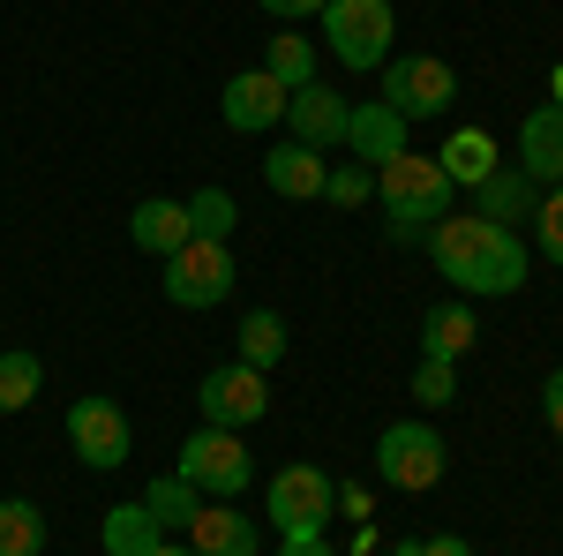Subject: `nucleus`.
<instances>
[{
	"label": "nucleus",
	"instance_id": "24",
	"mask_svg": "<svg viewBox=\"0 0 563 556\" xmlns=\"http://www.w3.org/2000/svg\"><path fill=\"white\" fill-rule=\"evenodd\" d=\"M143 504H151V519H158V526L174 534V526H188V519H196L203 489H196V481H180V473H158V481L143 489Z\"/></svg>",
	"mask_w": 563,
	"mask_h": 556
},
{
	"label": "nucleus",
	"instance_id": "2",
	"mask_svg": "<svg viewBox=\"0 0 563 556\" xmlns=\"http://www.w3.org/2000/svg\"><path fill=\"white\" fill-rule=\"evenodd\" d=\"M376 204L390 211V241H421L435 218L451 211V173L435 166L429 151H398L390 166H376Z\"/></svg>",
	"mask_w": 563,
	"mask_h": 556
},
{
	"label": "nucleus",
	"instance_id": "25",
	"mask_svg": "<svg viewBox=\"0 0 563 556\" xmlns=\"http://www.w3.org/2000/svg\"><path fill=\"white\" fill-rule=\"evenodd\" d=\"M38 384H45V361L38 353H0V414H23L31 399H38Z\"/></svg>",
	"mask_w": 563,
	"mask_h": 556
},
{
	"label": "nucleus",
	"instance_id": "17",
	"mask_svg": "<svg viewBox=\"0 0 563 556\" xmlns=\"http://www.w3.org/2000/svg\"><path fill=\"white\" fill-rule=\"evenodd\" d=\"M129 233H135V249H143V257L166 263L180 241H188V204H174V196H143V204L129 211Z\"/></svg>",
	"mask_w": 563,
	"mask_h": 556
},
{
	"label": "nucleus",
	"instance_id": "14",
	"mask_svg": "<svg viewBox=\"0 0 563 556\" xmlns=\"http://www.w3.org/2000/svg\"><path fill=\"white\" fill-rule=\"evenodd\" d=\"M519 173L533 188H563V106H533L519 121Z\"/></svg>",
	"mask_w": 563,
	"mask_h": 556
},
{
	"label": "nucleus",
	"instance_id": "3",
	"mask_svg": "<svg viewBox=\"0 0 563 556\" xmlns=\"http://www.w3.org/2000/svg\"><path fill=\"white\" fill-rule=\"evenodd\" d=\"M180 481H196L211 504H241V489L256 481V459H249V444H241V428H196L188 444H180Z\"/></svg>",
	"mask_w": 563,
	"mask_h": 556
},
{
	"label": "nucleus",
	"instance_id": "37",
	"mask_svg": "<svg viewBox=\"0 0 563 556\" xmlns=\"http://www.w3.org/2000/svg\"><path fill=\"white\" fill-rule=\"evenodd\" d=\"M549 90H556V106H563V61H556V84H549Z\"/></svg>",
	"mask_w": 563,
	"mask_h": 556
},
{
	"label": "nucleus",
	"instance_id": "9",
	"mask_svg": "<svg viewBox=\"0 0 563 556\" xmlns=\"http://www.w3.org/2000/svg\"><path fill=\"white\" fill-rule=\"evenodd\" d=\"M68 444H76L84 467L113 473V467H129L135 428H129V414H121L113 399H76V406H68Z\"/></svg>",
	"mask_w": 563,
	"mask_h": 556
},
{
	"label": "nucleus",
	"instance_id": "23",
	"mask_svg": "<svg viewBox=\"0 0 563 556\" xmlns=\"http://www.w3.org/2000/svg\"><path fill=\"white\" fill-rule=\"evenodd\" d=\"M45 549V512L31 497H0V556H38Z\"/></svg>",
	"mask_w": 563,
	"mask_h": 556
},
{
	"label": "nucleus",
	"instance_id": "8",
	"mask_svg": "<svg viewBox=\"0 0 563 556\" xmlns=\"http://www.w3.org/2000/svg\"><path fill=\"white\" fill-rule=\"evenodd\" d=\"M443 436H435L421 414L413 422H390L384 436H376V473H384L390 489H406V497H421V489H435L443 481Z\"/></svg>",
	"mask_w": 563,
	"mask_h": 556
},
{
	"label": "nucleus",
	"instance_id": "34",
	"mask_svg": "<svg viewBox=\"0 0 563 556\" xmlns=\"http://www.w3.org/2000/svg\"><path fill=\"white\" fill-rule=\"evenodd\" d=\"M413 556H474L466 534H429V542H413Z\"/></svg>",
	"mask_w": 563,
	"mask_h": 556
},
{
	"label": "nucleus",
	"instance_id": "30",
	"mask_svg": "<svg viewBox=\"0 0 563 556\" xmlns=\"http://www.w3.org/2000/svg\"><path fill=\"white\" fill-rule=\"evenodd\" d=\"M533 233H541V257L563 271V188H549V196H541V211H533Z\"/></svg>",
	"mask_w": 563,
	"mask_h": 556
},
{
	"label": "nucleus",
	"instance_id": "28",
	"mask_svg": "<svg viewBox=\"0 0 563 556\" xmlns=\"http://www.w3.org/2000/svg\"><path fill=\"white\" fill-rule=\"evenodd\" d=\"M323 204H339V211H361V204H376V173L361 166V159L331 166V181H323Z\"/></svg>",
	"mask_w": 563,
	"mask_h": 556
},
{
	"label": "nucleus",
	"instance_id": "5",
	"mask_svg": "<svg viewBox=\"0 0 563 556\" xmlns=\"http://www.w3.org/2000/svg\"><path fill=\"white\" fill-rule=\"evenodd\" d=\"M263 512H271L278 534H323V519H339V481L323 467H308V459H294V467L271 473Z\"/></svg>",
	"mask_w": 563,
	"mask_h": 556
},
{
	"label": "nucleus",
	"instance_id": "31",
	"mask_svg": "<svg viewBox=\"0 0 563 556\" xmlns=\"http://www.w3.org/2000/svg\"><path fill=\"white\" fill-rule=\"evenodd\" d=\"M263 15H278V23H286V31H301L308 15H323V8H331V0H256Z\"/></svg>",
	"mask_w": 563,
	"mask_h": 556
},
{
	"label": "nucleus",
	"instance_id": "33",
	"mask_svg": "<svg viewBox=\"0 0 563 556\" xmlns=\"http://www.w3.org/2000/svg\"><path fill=\"white\" fill-rule=\"evenodd\" d=\"M541 422L556 428V444H563V369H549V377H541Z\"/></svg>",
	"mask_w": 563,
	"mask_h": 556
},
{
	"label": "nucleus",
	"instance_id": "20",
	"mask_svg": "<svg viewBox=\"0 0 563 556\" xmlns=\"http://www.w3.org/2000/svg\"><path fill=\"white\" fill-rule=\"evenodd\" d=\"M474 339H481V324L466 301H435L429 316H421V353H435V361H466Z\"/></svg>",
	"mask_w": 563,
	"mask_h": 556
},
{
	"label": "nucleus",
	"instance_id": "7",
	"mask_svg": "<svg viewBox=\"0 0 563 556\" xmlns=\"http://www.w3.org/2000/svg\"><path fill=\"white\" fill-rule=\"evenodd\" d=\"M233 279H241V263H233V241H180L174 257H166V301L174 308H218V301L233 294Z\"/></svg>",
	"mask_w": 563,
	"mask_h": 556
},
{
	"label": "nucleus",
	"instance_id": "6",
	"mask_svg": "<svg viewBox=\"0 0 563 556\" xmlns=\"http://www.w3.org/2000/svg\"><path fill=\"white\" fill-rule=\"evenodd\" d=\"M323 39L346 68H384L390 61V39H398V8L390 0H331L323 15Z\"/></svg>",
	"mask_w": 563,
	"mask_h": 556
},
{
	"label": "nucleus",
	"instance_id": "1",
	"mask_svg": "<svg viewBox=\"0 0 563 556\" xmlns=\"http://www.w3.org/2000/svg\"><path fill=\"white\" fill-rule=\"evenodd\" d=\"M429 257H435V271L459 286V294H481V301H504V294H519L526 286V271H533V257H526V241L511 233V226H496V218H481V211H466V218H435L429 233Z\"/></svg>",
	"mask_w": 563,
	"mask_h": 556
},
{
	"label": "nucleus",
	"instance_id": "38",
	"mask_svg": "<svg viewBox=\"0 0 563 556\" xmlns=\"http://www.w3.org/2000/svg\"><path fill=\"white\" fill-rule=\"evenodd\" d=\"M390 556H413V542H398V549H390Z\"/></svg>",
	"mask_w": 563,
	"mask_h": 556
},
{
	"label": "nucleus",
	"instance_id": "13",
	"mask_svg": "<svg viewBox=\"0 0 563 556\" xmlns=\"http://www.w3.org/2000/svg\"><path fill=\"white\" fill-rule=\"evenodd\" d=\"M196 556H263L256 519H241V504H196V519L180 526Z\"/></svg>",
	"mask_w": 563,
	"mask_h": 556
},
{
	"label": "nucleus",
	"instance_id": "35",
	"mask_svg": "<svg viewBox=\"0 0 563 556\" xmlns=\"http://www.w3.org/2000/svg\"><path fill=\"white\" fill-rule=\"evenodd\" d=\"M278 556H339V549H331L323 534H286V542H278Z\"/></svg>",
	"mask_w": 563,
	"mask_h": 556
},
{
	"label": "nucleus",
	"instance_id": "26",
	"mask_svg": "<svg viewBox=\"0 0 563 556\" xmlns=\"http://www.w3.org/2000/svg\"><path fill=\"white\" fill-rule=\"evenodd\" d=\"M263 68L278 76L286 90L316 84V39H301V31H286V39H271V53H263Z\"/></svg>",
	"mask_w": 563,
	"mask_h": 556
},
{
	"label": "nucleus",
	"instance_id": "29",
	"mask_svg": "<svg viewBox=\"0 0 563 556\" xmlns=\"http://www.w3.org/2000/svg\"><path fill=\"white\" fill-rule=\"evenodd\" d=\"M413 399H421V406H451V399H459V361L421 353V361H413Z\"/></svg>",
	"mask_w": 563,
	"mask_h": 556
},
{
	"label": "nucleus",
	"instance_id": "4",
	"mask_svg": "<svg viewBox=\"0 0 563 556\" xmlns=\"http://www.w3.org/2000/svg\"><path fill=\"white\" fill-rule=\"evenodd\" d=\"M384 106L413 129V121H443L459 106V76L435 53H390L384 61Z\"/></svg>",
	"mask_w": 563,
	"mask_h": 556
},
{
	"label": "nucleus",
	"instance_id": "19",
	"mask_svg": "<svg viewBox=\"0 0 563 556\" xmlns=\"http://www.w3.org/2000/svg\"><path fill=\"white\" fill-rule=\"evenodd\" d=\"M435 166L451 173V188H481L488 173L504 166V151H496V135H488V129H451V135H443V151H435Z\"/></svg>",
	"mask_w": 563,
	"mask_h": 556
},
{
	"label": "nucleus",
	"instance_id": "15",
	"mask_svg": "<svg viewBox=\"0 0 563 556\" xmlns=\"http://www.w3.org/2000/svg\"><path fill=\"white\" fill-rule=\"evenodd\" d=\"M346 151H353V159H361L368 173H376V166H390V159L406 151V121L390 113L384 98H361V106L346 113Z\"/></svg>",
	"mask_w": 563,
	"mask_h": 556
},
{
	"label": "nucleus",
	"instance_id": "21",
	"mask_svg": "<svg viewBox=\"0 0 563 556\" xmlns=\"http://www.w3.org/2000/svg\"><path fill=\"white\" fill-rule=\"evenodd\" d=\"M98 542H106V556H151L166 542V526L151 519V504H113L98 519Z\"/></svg>",
	"mask_w": 563,
	"mask_h": 556
},
{
	"label": "nucleus",
	"instance_id": "12",
	"mask_svg": "<svg viewBox=\"0 0 563 556\" xmlns=\"http://www.w3.org/2000/svg\"><path fill=\"white\" fill-rule=\"evenodd\" d=\"M346 98L331 84H301L294 98H286V129H294V143H308V151H331V143H346Z\"/></svg>",
	"mask_w": 563,
	"mask_h": 556
},
{
	"label": "nucleus",
	"instance_id": "11",
	"mask_svg": "<svg viewBox=\"0 0 563 556\" xmlns=\"http://www.w3.org/2000/svg\"><path fill=\"white\" fill-rule=\"evenodd\" d=\"M286 98H294V90L278 84L271 68H241V76L225 84V98H218V113H225V129H233V135H263V129L286 121Z\"/></svg>",
	"mask_w": 563,
	"mask_h": 556
},
{
	"label": "nucleus",
	"instance_id": "27",
	"mask_svg": "<svg viewBox=\"0 0 563 556\" xmlns=\"http://www.w3.org/2000/svg\"><path fill=\"white\" fill-rule=\"evenodd\" d=\"M233 226H241V211H233L225 188H196L188 196V233L196 241H233Z\"/></svg>",
	"mask_w": 563,
	"mask_h": 556
},
{
	"label": "nucleus",
	"instance_id": "32",
	"mask_svg": "<svg viewBox=\"0 0 563 556\" xmlns=\"http://www.w3.org/2000/svg\"><path fill=\"white\" fill-rule=\"evenodd\" d=\"M339 519H353V526H368V519H376V497H368L361 481H339Z\"/></svg>",
	"mask_w": 563,
	"mask_h": 556
},
{
	"label": "nucleus",
	"instance_id": "36",
	"mask_svg": "<svg viewBox=\"0 0 563 556\" xmlns=\"http://www.w3.org/2000/svg\"><path fill=\"white\" fill-rule=\"evenodd\" d=\"M151 556H196V549H188V542H174V534H166V542H158V549H151Z\"/></svg>",
	"mask_w": 563,
	"mask_h": 556
},
{
	"label": "nucleus",
	"instance_id": "22",
	"mask_svg": "<svg viewBox=\"0 0 563 556\" xmlns=\"http://www.w3.org/2000/svg\"><path fill=\"white\" fill-rule=\"evenodd\" d=\"M278 353H286V316H278V308H249V316H241V353H233V361L256 369V377H271Z\"/></svg>",
	"mask_w": 563,
	"mask_h": 556
},
{
	"label": "nucleus",
	"instance_id": "10",
	"mask_svg": "<svg viewBox=\"0 0 563 556\" xmlns=\"http://www.w3.org/2000/svg\"><path fill=\"white\" fill-rule=\"evenodd\" d=\"M196 406H203L211 428H256L263 414H271V384H263L256 369L225 361V369H211V377L196 384Z\"/></svg>",
	"mask_w": 563,
	"mask_h": 556
},
{
	"label": "nucleus",
	"instance_id": "18",
	"mask_svg": "<svg viewBox=\"0 0 563 556\" xmlns=\"http://www.w3.org/2000/svg\"><path fill=\"white\" fill-rule=\"evenodd\" d=\"M474 211L519 233V218H533V211H541V188H533V181H526L519 166H496V173H488V181L474 188Z\"/></svg>",
	"mask_w": 563,
	"mask_h": 556
},
{
	"label": "nucleus",
	"instance_id": "16",
	"mask_svg": "<svg viewBox=\"0 0 563 556\" xmlns=\"http://www.w3.org/2000/svg\"><path fill=\"white\" fill-rule=\"evenodd\" d=\"M263 181H271V196L308 204V196H323L331 159H323V151H308V143H278V151H263Z\"/></svg>",
	"mask_w": 563,
	"mask_h": 556
}]
</instances>
